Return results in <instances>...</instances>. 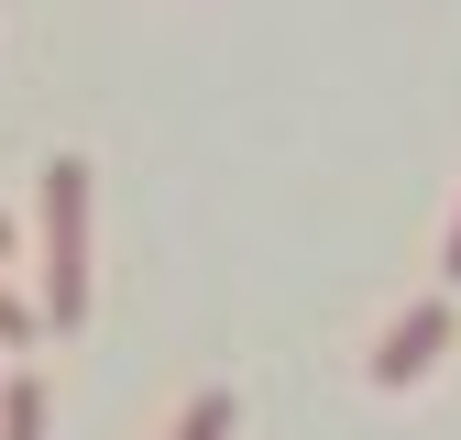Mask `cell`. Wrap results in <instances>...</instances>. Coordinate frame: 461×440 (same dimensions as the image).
Masks as SVG:
<instances>
[{
	"label": "cell",
	"instance_id": "5",
	"mask_svg": "<svg viewBox=\"0 0 461 440\" xmlns=\"http://www.w3.org/2000/svg\"><path fill=\"white\" fill-rule=\"evenodd\" d=\"M33 330H44V319H33V308H23L12 287H0V353H23V342H33Z\"/></svg>",
	"mask_w": 461,
	"mask_h": 440
},
{
	"label": "cell",
	"instance_id": "6",
	"mask_svg": "<svg viewBox=\"0 0 461 440\" xmlns=\"http://www.w3.org/2000/svg\"><path fill=\"white\" fill-rule=\"evenodd\" d=\"M439 287H461V220H450V243H439Z\"/></svg>",
	"mask_w": 461,
	"mask_h": 440
},
{
	"label": "cell",
	"instance_id": "4",
	"mask_svg": "<svg viewBox=\"0 0 461 440\" xmlns=\"http://www.w3.org/2000/svg\"><path fill=\"white\" fill-rule=\"evenodd\" d=\"M0 440H44V385H33V374L0 385Z\"/></svg>",
	"mask_w": 461,
	"mask_h": 440
},
{
	"label": "cell",
	"instance_id": "3",
	"mask_svg": "<svg viewBox=\"0 0 461 440\" xmlns=\"http://www.w3.org/2000/svg\"><path fill=\"white\" fill-rule=\"evenodd\" d=\"M230 418H242V408H230V385H198V397L176 408V429H165V440H230Z\"/></svg>",
	"mask_w": 461,
	"mask_h": 440
},
{
	"label": "cell",
	"instance_id": "2",
	"mask_svg": "<svg viewBox=\"0 0 461 440\" xmlns=\"http://www.w3.org/2000/svg\"><path fill=\"white\" fill-rule=\"evenodd\" d=\"M439 353H450V298H418L407 319H384V342H374L363 374H374V385H418Z\"/></svg>",
	"mask_w": 461,
	"mask_h": 440
},
{
	"label": "cell",
	"instance_id": "7",
	"mask_svg": "<svg viewBox=\"0 0 461 440\" xmlns=\"http://www.w3.org/2000/svg\"><path fill=\"white\" fill-rule=\"evenodd\" d=\"M0 243H12V220H0Z\"/></svg>",
	"mask_w": 461,
	"mask_h": 440
},
{
	"label": "cell",
	"instance_id": "1",
	"mask_svg": "<svg viewBox=\"0 0 461 440\" xmlns=\"http://www.w3.org/2000/svg\"><path fill=\"white\" fill-rule=\"evenodd\" d=\"M44 330H77L88 319V154H55L44 165Z\"/></svg>",
	"mask_w": 461,
	"mask_h": 440
}]
</instances>
